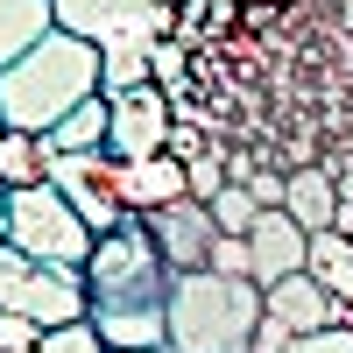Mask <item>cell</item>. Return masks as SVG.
Segmentation results:
<instances>
[{"label": "cell", "instance_id": "cell-8", "mask_svg": "<svg viewBox=\"0 0 353 353\" xmlns=\"http://www.w3.org/2000/svg\"><path fill=\"white\" fill-rule=\"evenodd\" d=\"M149 233H156V248L176 276H191V269H212V248H219V219H212V205H198V198H176L163 205V212H149Z\"/></svg>", "mask_w": 353, "mask_h": 353}, {"label": "cell", "instance_id": "cell-2", "mask_svg": "<svg viewBox=\"0 0 353 353\" xmlns=\"http://www.w3.org/2000/svg\"><path fill=\"white\" fill-rule=\"evenodd\" d=\"M170 353H248L254 325L269 318L254 276H219V269H191L170 283Z\"/></svg>", "mask_w": 353, "mask_h": 353}, {"label": "cell", "instance_id": "cell-23", "mask_svg": "<svg viewBox=\"0 0 353 353\" xmlns=\"http://www.w3.org/2000/svg\"><path fill=\"white\" fill-rule=\"evenodd\" d=\"M339 332H353V304H339Z\"/></svg>", "mask_w": 353, "mask_h": 353}, {"label": "cell", "instance_id": "cell-13", "mask_svg": "<svg viewBox=\"0 0 353 353\" xmlns=\"http://www.w3.org/2000/svg\"><path fill=\"white\" fill-rule=\"evenodd\" d=\"M106 353H170V311H92Z\"/></svg>", "mask_w": 353, "mask_h": 353}, {"label": "cell", "instance_id": "cell-4", "mask_svg": "<svg viewBox=\"0 0 353 353\" xmlns=\"http://www.w3.org/2000/svg\"><path fill=\"white\" fill-rule=\"evenodd\" d=\"M8 241L36 261H57V269H85L99 233L78 219V205L57 184H21V191H8Z\"/></svg>", "mask_w": 353, "mask_h": 353}, {"label": "cell", "instance_id": "cell-11", "mask_svg": "<svg viewBox=\"0 0 353 353\" xmlns=\"http://www.w3.org/2000/svg\"><path fill=\"white\" fill-rule=\"evenodd\" d=\"M261 297H269V318H283L290 332H325V325H339V297L325 283H318L311 269H297V276H283V283H269L261 290Z\"/></svg>", "mask_w": 353, "mask_h": 353}, {"label": "cell", "instance_id": "cell-20", "mask_svg": "<svg viewBox=\"0 0 353 353\" xmlns=\"http://www.w3.org/2000/svg\"><path fill=\"white\" fill-rule=\"evenodd\" d=\"M212 269H219V276H254V248H248V233H219Z\"/></svg>", "mask_w": 353, "mask_h": 353}, {"label": "cell", "instance_id": "cell-7", "mask_svg": "<svg viewBox=\"0 0 353 353\" xmlns=\"http://www.w3.org/2000/svg\"><path fill=\"white\" fill-rule=\"evenodd\" d=\"M170 128H176V106L163 85H141V92L113 99V128H106V156L113 163H149L170 149Z\"/></svg>", "mask_w": 353, "mask_h": 353}, {"label": "cell", "instance_id": "cell-19", "mask_svg": "<svg viewBox=\"0 0 353 353\" xmlns=\"http://www.w3.org/2000/svg\"><path fill=\"white\" fill-rule=\"evenodd\" d=\"M43 353H106V339H99L92 318H71V325H50L43 332Z\"/></svg>", "mask_w": 353, "mask_h": 353}, {"label": "cell", "instance_id": "cell-26", "mask_svg": "<svg viewBox=\"0 0 353 353\" xmlns=\"http://www.w3.org/2000/svg\"><path fill=\"white\" fill-rule=\"evenodd\" d=\"M0 134H8V121H0Z\"/></svg>", "mask_w": 353, "mask_h": 353}, {"label": "cell", "instance_id": "cell-12", "mask_svg": "<svg viewBox=\"0 0 353 353\" xmlns=\"http://www.w3.org/2000/svg\"><path fill=\"white\" fill-rule=\"evenodd\" d=\"M283 212L304 233H332L339 226V176L325 163H297L290 170V191H283Z\"/></svg>", "mask_w": 353, "mask_h": 353}, {"label": "cell", "instance_id": "cell-1", "mask_svg": "<svg viewBox=\"0 0 353 353\" xmlns=\"http://www.w3.org/2000/svg\"><path fill=\"white\" fill-rule=\"evenodd\" d=\"M99 78H106V50L57 28V36H43L21 64L0 71V121L21 128V134H50V128H64L71 113L99 92Z\"/></svg>", "mask_w": 353, "mask_h": 353}, {"label": "cell", "instance_id": "cell-21", "mask_svg": "<svg viewBox=\"0 0 353 353\" xmlns=\"http://www.w3.org/2000/svg\"><path fill=\"white\" fill-rule=\"evenodd\" d=\"M290 353H353V332H339V325L304 332V339H290Z\"/></svg>", "mask_w": 353, "mask_h": 353}, {"label": "cell", "instance_id": "cell-16", "mask_svg": "<svg viewBox=\"0 0 353 353\" xmlns=\"http://www.w3.org/2000/svg\"><path fill=\"white\" fill-rule=\"evenodd\" d=\"M50 141L43 134H21V128H8L0 134V191H21V184H50Z\"/></svg>", "mask_w": 353, "mask_h": 353}, {"label": "cell", "instance_id": "cell-10", "mask_svg": "<svg viewBox=\"0 0 353 353\" xmlns=\"http://www.w3.org/2000/svg\"><path fill=\"white\" fill-rule=\"evenodd\" d=\"M248 248H254V283L269 290V283H283V276H297L304 269V254H311V233L297 226L276 205V212H261L254 219V233H248Z\"/></svg>", "mask_w": 353, "mask_h": 353}, {"label": "cell", "instance_id": "cell-14", "mask_svg": "<svg viewBox=\"0 0 353 353\" xmlns=\"http://www.w3.org/2000/svg\"><path fill=\"white\" fill-rule=\"evenodd\" d=\"M43 36H57V8L50 0H0V71L21 64Z\"/></svg>", "mask_w": 353, "mask_h": 353}, {"label": "cell", "instance_id": "cell-15", "mask_svg": "<svg viewBox=\"0 0 353 353\" xmlns=\"http://www.w3.org/2000/svg\"><path fill=\"white\" fill-rule=\"evenodd\" d=\"M106 128H113V99H106V92H92V99H85L64 128H50L43 141H50L57 156H99V149H106Z\"/></svg>", "mask_w": 353, "mask_h": 353}, {"label": "cell", "instance_id": "cell-17", "mask_svg": "<svg viewBox=\"0 0 353 353\" xmlns=\"http://www.w3.org/2000/svg\"><path fill=\"white\" fill-rule=\"evenodd\" d=\"M304 269H311L318 283H325L339 304H353V233H311Z\"/></svg>", "mask_w": 353, "mask_h": 353}, {"label": "cell", "instance_id": "cell-18", "mask_svg": "<svg viewBox=\"0 0 353 353\" xmlns=\"http://www.w3.org/2000/svg\"><path fill=\"white\" fill-rule=\"evenodd\" d=\"M212 219H219V233H254L261 205H254V191H248V184H226V191L212 198Z\"/></svg>", "mask_w": 353, "mask_h": 353}, {"label": "cell", "instance_id": "cell-6", "mask_svg": "<svg viewBox=\"0 0 353 353\" xmlns=\"http://www.w3.org/2000/svg\"><path fill=\"white\" fill-rule=\"evenodd\" d=\"M57 28L64 36H85L99 50H121V43H170L184 8H149V0H50Z\"/></svg>", "mask_w": 353, "mask_h": 353}, {"label": "cell", "instance_id": "cell-9", "mask_svg": "<svg viewBox=\"0 0 353 353\" xmlns=\"http://www.w3.org/2000/svg\"><path fill=\"white\" fill-rule=\"evenodd\" d=\"M113 191H121L128 212L149 219V212H163V205L191 198V176H184L176 156H149V163H113Z\"/></svg>", "mask_w": 353, "mask_h": 353}, {"label": "cell", "instance_id": "cell-25", "mask_svg": "<svg viewBox=\"0 0 353 353\" xmlns=\"http://www.w3.org/2000/svg\"><path fill=\"white\" fill-rule=\"evenodd\" d=\"M149 8H191V0H149Z\"/></svg>", "mask_w": 353, "mask_h": 353}, {"label": "cell", "instance_id": "cell-5", "mask_svg": "<svg viewBox=\"0 0 353 353\" xmlns=\"http://www.w3.org/2000/svg\"><path fill=\"white\" fill-rule=\"evenodd\" d=\"M0 311L36 318V325H71V318H92L85 269H57V261H36V254H21L14 241H0Z\"/></svg>", "mask_w": 353, "mask_h": 353}, {"label": "cell", "instance_id": "cell-24", "mask_svg": "<svg viewBox=\"0 0 353 353\" xmlns=\"http://www.w3.org/2000/svg\"><path fill=\"white\" fill-rule=\"evenodd\" d=\"M0 241H8V191H0Z\"/></svg>", "mask_w": 353, "mask_h": 353}, {"label": "cell", "instance_id": "cell-3", "mask_svg": "<svg viewBox=\"0 0 353 353\" xmlns=\"http://www.w3.org/2000/svg\"><path fill=\"white\" fill-rule=\"evenodd\" d=\"M170 283H176V269L163 261V248H156V233H149L141 212L121 233H106L92 248V261H85V297H92V311H163Z\"/></svg>", "mask_w": 353, "mask_h": 353}, {"label": "cell", "instance_id": "cell-22", "mask_svg": "<svg viewBox=\"0 0 353 353\" xmlns=\"http://www.w3.org/2000/svg\"><path fill=\"white\" fill-rule=\"evenodd\" d=\"M290 339H297V332H290L283 318H261V325H254V346H248V353H290Z\"/></svg>", "mask_w": 353, "mask_h": 353}]
</instances>
